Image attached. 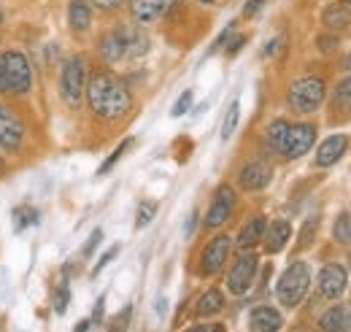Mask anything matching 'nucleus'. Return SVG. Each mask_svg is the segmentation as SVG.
Masks as SVG:
<instances>
[{"mask_svg": "<svg viewBox=\"0 0 351 332\" xmlns=\"http://www.w3.org/2000/svg\"><path fill=\"white\" fill-rule=\"evenodd\" d=\"M332 238H335L338 244L349 246L351 244V213H341V216L335 219V224H332Z\"/></svg>", "mask_w": 351, "mask_h": 332, "instance_id": "a878e982", "label": "nucleus"}, {"mask_svg": "<svg viewBox=\"0 0 351 332\" xmlns=\"http://www.w3.org/2000/svg\"><path fill=\"white\" fill-rule=\"evenodd\" d=\"M0 65H3V79H5V89L14 92V95H27L30 86H33V68H30V60L16 51V49H8L0 54Z\"/></svg>", "mask_w": 351, "mask_h": 332, "instance_id": "39448f33", "label": "nucleus"}, {"mask_svg": "<svg viewBox=\"0 0 351 332\" xmlns=\"http://www.w3.org/2000/svg\"><path fill=\"white\" fill-rule=\"evenodd\" d=\"M68 25L73 33H84L92 25V3L89 0H71L68 5Z\"/></svg>", "mask_w": 351, "mask_h": 332, "instance_id": "412c9836", "label": "nucleus"}, {"mask_svg": "<svg viewBox=\"0 0 351 332\" xmlns=\"http://www.w3.org/2000/svg\"><path fill=\"white\" fill-rule=\"evenodd\" d=\"M178 0H130V14L138 25H154L171 14Z\"/></svg>", "mask_w": 351, "mask_h": 332, "instance_id": "ddd939ff", "label": "nucleus"}, {"mask_svg": "<svg viewBox=\"0 0 351 332\" xmlns=\"http://www.w3.org/2000/svg\"><path fill=\"white\" fill-rule=\"evenodd\" d=\"M87 103L100 119H122L132 108V95L128 84L114 73H95L87 82Z\"/></svg>", "mask_w": 351, "mask_h": 332, "instance_id": "f257e3e1", "label": "nucleus"}, {"mask_svg": "<svg viewBox=\"0 0 351 332\" xmlns=\"http://www.w3.org/2000/svg\"><path fill=\"white\" fill-rule=\"evenodd\" d=\"M97 49L106 62H122V60L143 57L152 49V43H149V36L141 30V25H119V27L103 33Z\"/></svg>", "mask_w": 351, "mask_h": 332, "instance_id": "f03ea898", "label": "nucleus"}, {"mask_svg": "<svg viewBox=\"0 0 351 332\" xmlns=\"http://www.w3.org/2000/svg\"><path fill=\"white\" fill-rule=\"evenodd\" d=\"M132 143H135L132 138H128V141H122V143H119V146L114 149V154H111V157H108V160H106V163L100 165V170H97V176H106V173H108L111 167H114V165H117V163H119V160H122V157H125V152L130 149Z\"/></svg>", "mask_w": 351, "mask_h": 332, "instance_id": "c85d7f7f", "label": "nucleus"}, {"mask_svg": "<svg viewBox=\"0 0 351 332\" xmlns=\"http://www.w3.org/2000/svg\"><path fill=\"white\" fill-rule=\"evenodd\" d=\"M249 327L252 332H281L284 327V319L276 308L270 305H257L252 313H249Z\"/></svg>", "mask_w": 351, "mask_h": 332, "instance_id": "f3484780", "label": "nucleus"}, {"mask_svg": "<svg viewBox=\"0 0 351 332\" xmlns=\"http://www.w3.org/2000/svg\"><path fill=\"white\" fill-rule=\"evenodd\" d=\"M103 308H106V297H100V300H97V305H95V316H92V322H95V324H100V322H103Z\"/></svg>", "mask_w": 351, "mask_h": 332, "instance_id": "58836bf2", "label": "nucleus"}, {"mask_svg": "<svg viewBox=\"0 0 351 332\" xmlns=\"http://www.w3.org/2000/svg\"><path fill=\"white\" fill-rule=\"evenodd\" d=\"M287 132H289V122L287 119H276L270 122L267 130H265V141L273 152H281L284 149V141H287Z\"/></svg>", "mask_w": 351, "mask_h": 332, "instance_id": "b1692460", "label": "nucleus"}, {"mask_svg": "<svg viewBox=\"0 0 351 332\" xmlns=\"http://www.w3.org/2000/svg\"><path fill=\"white\" fill-rule=\"evenodd\" d=\"M338 3H343V5H349V3H351V0H338Z\"/></svg>", "mask_w": 351, "mask_h": 332, "instance_id": "de8ad7c7", "label": "nucleus"}, {"mask_svg": "<svg viewBox=\"0 0 351 332\" xmlns=\"http://www.w3.org/2000/svg\"><path fill=\"white\" fill-rule=\"evenodd\" d=\"M243 43H246V36H238V38H232V43H230V49H227V54H230V57H232V54H238Z\"/></svg>", "mask_w": 351, "mask_h": 332, "instance_id": "ea45409f", "label": "nucleus"}, {"mask_svg": "<svg viewBox=\"0 0 351 332\" xmlns=\"http://www.w3.org/2000/svg\"><path fill=\"white\" fill-rule=\"evenodd\" d=\"M38 222V211L33 206H19L14 208V227L22 233L25 227H30V224H36Z\"/></svg>", "mask_w": 351, "mask_h": 332, "instance_id": "bb28decb", "label": "nucleus"}, {"mask_svg": "<svg viewBox=\"0 0 351 332\" xmlns=\"http://www.w3.org/2000/svg\"><path fill=\"white\" fill-rule=\"evenodd\" d=\"M130 313H132V308L128 305V308H122V313L114 319V327H111V332H122L125 327H128V322H130Z\"/></svg>", "mask_w": 351, "mask_h": 332, "instance_id": "72a5a7b5", "label": "nucleus"}, {"mask_svg": "<svg viewBox=\"0 0 351 332\" xmlns=\"http://www.w3.org/2000/svg\"><path fill=\"white\" fill-rule=\"evenodd\" d=\"M332 119L335 122L351 119V76L341 79L332 89Z\"/></svg>", "mask_w": 351, "mask_h": 332, "instance_id": "a211bd4d", "label": "nucleus"}, {"mask_svg": "<svg viewBox=\"0 0 351 332\" xmlns=\"http://www.w3.org/2000/svg\"><path fill=\"white\" fill-rule=\"evenodd\" d=\"M343 68H346V71H351V54L346 57V65H343Z\"/></svg>", "mask_w": 351, "mask_h": 332, "instance_id": "49530a36", "label": "nucleus"}, {"mask_svg": "<svg viewBox=\"0 0 351 332\" xmlns=\"http://www.w3.org/2000/svg\"><path fill=\"white\" fill-rule=\"evenodd\" d=\"M89 324H92V322H87V319H84V322H79V327H76L73 332H87V330H89Z\"/></svg>", "mask_w": 351, "mask_h": 332, "instance_id": "79ce46f5", "label": "nucleus"}, {"mask_svg": "<svg viewBox=\"0 0 351 332\" xmlns=\"http://www.w3.org/2000/svg\"><path fill=\"white\" fill-rule=\"evenodd\" d=\"M308 287H311V268L306 262H292L276 284V297L284 308H298L308 294Z\"/></svg>", "mask_w": 351, "mask_h": 332, "instance_id": "7ed1b4c3", "label": "nucleus"}, {"mask_svg": "<svg viewBox=\"0 0 351 332\" xmlns=\"http://www.w3.org/2000/svg\"><path fill=\"white\" fill-rule=\"evenodd\" d=\"M316 224H319V216H311L306 222V227H303V233H300V249H308L311 244H313V235H316Z\"/></svg>", "mask_w": 351, "mask_h": 332, "instance_id": "7c9ffc66", "label": "nucleus"}, {"mask_svg": "<svg viewBox=\"0 0 351 332\" xmlns=\"http://www.w3.org/2000/svg\"><path fill=\"white\" fill-rule=\"evenodd\" d=\"M316 287H319V294H322L324 300H338V297H343V292L349 287V273H346V268L338 265V262H327V265L319 270Z\"/></svg>", "mask_w": 351, "mask_h": 332, "instance_id": "1a4fd4ad", "label": "nucleus"}, {"mask_svg": "<svg viewBox=\"0 0 351 332\" xmlns=\"http://www.w3.org/2000/svg\"><path fill=\"white\" fill-rule=\"evenodd\" d=\"M322 22L330 27V30H343L346 25L351 22L349 8L343 3H335V5H327L324 14H322Z\"/></svg>", "mask_w": 351, "mask_h": 332, "instance_id": "4be33fe9", "label": "nucleus"}, {"mask_svg": "<svg viewBox=\"0 0 351 332\" xmlns=\"http://www.w3.org/2000/svg\"><path fill=\"white\" fill-rule=\"evenodd\" d=\"M263 5H265V0H249V3L243 5V16H246V19H252Z\"/></svg>", "mask_w": 351, "mask_h": 332, "instance_id": "f704fd0d", "label": "nucleus"}, {"mask_svg": "<svg viewBox=\"0 0 351 332\" xmlns=\"http://www.w3.org/2000/svg\"><path fill=\"white\" fill-rule=\"evenodd\" d=\"M154 213H157V203H152V200H143V203L138 206V216H135V227H138V230L149 227V224H152V219H154Z\"/></svg>", "mask_w": 351, "mask_h": 332, "instance_id": "cd10ccee", "label": "nucleus"}, {"mask_svg": "<svg viewBox=\"0 0 351 332\" xmlns=\"http://www.w3.org/2000/svg\"><path fill=\"white\" fill-rule=\"evenodd\" d=\"M276 49H278V41H267V46H265V57H267V54H273V51H276Z\"/></svg>", "mask_w": 351, "mask_h": 332, "instance_id": "a19ab883", "label": "nucleus"}, {"mask_svg": "<svg viewBox=\"0 0 351 332\" xmlns=\"http://www.w3.org/2000/svg\"><path fill=\"white\" fill-rule=\"evenodd\" d=\"M343 332H351V327H346V330H343Z\"/></svg>", "mask_w": 351, "mask_h": 332, "instance_id": "603ef678", "label": "nucleus"}, {"mask_svg": "<svg viewBox=\"0 0 351 332\" xmlns=\"http://www.w3.org/2000/svg\"><path fill=\"white\" fill-rule=\"evenodd\" d=\"M100 241H103V233H100V230H95V233L89 235V244L84 246V257H92V251H95V246H97Z\"/></svg>", "mask_w": 351, "mask_h": 332, "instance_id": "e433bc0d", "label": "nucleus"}, {"mask_svg": "<svg viewBox=\"0 0 351 332\" xmlns=\"http://www.w3.org/2000/svg\"><path fill=\"white\" fill-rule=\"evenodd\" d=\"M68 300H71L68 281H62L60 289H57V297H54V311H57V313H65V311H68Z\"/></svg>", "mask_w": 351, "mask_h": 332, "instance_id": "2f4dec72", "label": "nucleus"}, {"mask_svg": "<svg viewBox=\"0 0 351 332\" xmlns=\"http://www.w3.org/2000/svg\"><path fill=\"white\" fill-rule=\"evenodd\" d=\"M235 206H238V195H235V189L227 187V184H221L219 189H217V195H214V200H211V206H208L206 227H208V230H217V227H221V224H227V219L232 216Z\"/></svg>", "mask_w": 351, "mask_h": 332, "instance_id": "f8f14e48", "label": "nucleus"}, {"mask_svg": "<svg viewBox=\"0 0 351 332\" xmlns=\"http://www.w3.org/2000/svg\"><path fill=\"white\" fill-rule=\"evenodd\" d=\"M0 92H8L5 89V79H3V65H0Z\"/></svg>", "mask_w": 351, "mask_h": 332, "instance_id": "37998d69", "label": "nucleus"}, {"mask_svg": "<svg viewBox=\"0 0 351 332\" xmlns=\"http://www.w3.org/2000/svg\"><path fill=\"white\" fill-rule=\"evenodd\" d=\"M197 3H214V0H197Z\"/></svg>", "mask_w": 351, "mask_h": 332, "instance_id": "09e8293b", "label": "nucleus"}, {"mask_svg": "<svg viewBox=\"0 0 351 332\" xmlns=\"http://www.w3.org/2000/svg\"><path fill=\"white\" fill-rule=\"evenodd\" d=\"M238 119H241V103L232 100L230 108H227V114H224V122H221V141H230L232 138V132L238 127Z\"/></svg>", "mask_w": 351, "mask_h": 332, "instance_id": "393cba45", "label": "nucleus"}, {"mask_svg": "<svg viewBox=\"0 0 351 332\" xmlns=\"http://www.w3.org/2000/svg\"><path fill=\"white\" fill-rule=\"evenodd\" d=\"M186 332H208V327H206V324H197V327H192V330H186Z\"/></svg>", "mask_w": 351, "mask_h": 332, "instance_id": "c03bdc74", "label": "nucleus"}, {"mask_svg": "<svg viewBox=\"0 0 351 332\" xmlns=\"http://www.w3.org/2000/svg\"><path fill=\"white\" fill-rule=\"evenodd\" d=\"M0 25H3V8H0Z\"/></svg>", "mask_w": 351, "mask_h": 332, "instance_id": "8fccbe9b", "label": "nucleus"}, {"mask_svg": "<svg viewBox=\"0 0 351 332\" xmlns=\"http://www.w3.org/2000/svg\"><path fill=\"white\" fill-rule=\"evenodd\" d=\"M84 92H87V62L84 57H68L60 76V95L71 108H79Z\"/></svg>", "mask_w": 351, "mask_h": 332, "instance_id": "423d86ee", "label": "nucleus"}, {"mask_svg": "<svg viewBox=\"0 0 351 332\" xmlns=\"http://www.w3.org/2000/svg\"><path fill=\"white\" fill-rule=\"evenodd\" d=\"M192 97H195V95H192V89L181 92V95H178V100H176V106L171 108V117H184V114L192 108Z\"/></svg>", "mask_w": 351, "mask_h": 332, "instance_id": "c756f323", "label": "nucleus"}, {"mask_svg": "<svg viewBox=\"0 0 351 332\" xmlns=\"http://www.w3.org/2000/svg\"><path fill=\"white\" fill-rule=\"evenodd\" d=\"M230 251H232V238L230 235H217L206 244V249L200 251V273L203 276H214L224 268V262L230 259Z\"/></svg>", "mask_w": 351, "mask_h": 332, "instance_id": "6e6552de", "label": "nucleus"}, {"mask_svg": "<svg viewBox=\"0 0 351 332\" xmlns=\"http://www.w3.org/2000/svg\"><path fill=\"white\" fill-rule=\"evenodd\" d=\"M195 227H197V211H192V213H189V219H186V227H184V235L189 238V235L195 233Z\"/></svg>", "mask_w": 351, "mask_h": 332, "instance_id": "4c0bfd02", "label": "nucleus"}, {"mask_svg": "<svg viewBox=\"0 0 351 332\" xmlns=\"http://www.w3.org/2000/svg\"><path fill=\"white\" fill-rule=\"evenodd\" d=\"M119 249H122V246H119V244H114V246H111V249L106 251V254H103V257H100V259H97V265H95V268H92V276H97V273H100V270H103V268H106V265H108V262H111V259H114V257H117V254H119Z\"/></svg>", "mask_w": 351, "mask_h": 332, "instance_id": "473e14b6", "label": "nucleus"}, {"mask_svg": "<svg viewBox=\"0 0 351 332\" xmlns=\"http://www.w3.org/2000/svg\"><path fill=\"white\" fill-rule=\"evenodd\" d=\"M324 95H327L324 79H319V76H303V79H298V82L289 86L287 106L295 114H313V111L322 108Z\"/></svg>", "mask_w": 351, "mask_h": 332, "instance_id": "20e7f679", "label": "nucleus"}, {"mask_svg": "<svg viewBox=\"0 0 351 332\" xmlns=\"http://www.w3.org/2000/svg\"><path fill=\"white\" fill-rule=\"evenodd\" d=\"M257 270H260V257L246 251L235 259L232 270L227 273V289L232 294H246V292L254 287V278H257Z\"/></svg>", "mask_w": 351, "mask_h": 332, "instance_id": "0eeeda50", "label": "nucleus"}, {"mask_svg": "<svg viewBox=\"0 0 351 332\" xmlns=\"http://www.w3.org/2000/svg\"><path fill=\"white\" fill-rule=\"evenodd\" d=\"M92 5H97V8H103V11H114V8H119L125 0H89Z\"/></svg>", "mask_w": 351, "mask_h": 332, "instance_id": "c9c22d12", "label": "nucleus"}, {"mask_svg": "<svg viewBox=\"0 0 351 332\" xmlns=\"http://www.w3.org/2000/svg\"><path fill=\"white\" fill-rule=\"evenodd\" d=\"M346 327H351L349 305H335V308L324 311L322 319H319V330L322 332H343Z\"/></svg>", "mask_w": 351, "mask_h": 332, "instance_id": "6ab92c4d", "label": "nucleus"}, {"mask_svg": "<svg viewBox=\"0 0 351 332\" xmlns=\"http://www.w3.org/2000/svg\"><path fill=\"white\" fill-rule=\"evenodd\" d=\"M208 332H224V327H221V324H211V327H208Z\"/></svg>", "mask_w": 351, "mask_h": 332, "instance_id": "a18cd8bd", "label": "nucleus"}, {"mask_svg": "<svg viewBox=\"0 0 351 332\" xmlns=\"http://www.w3.org/2000/svg\"><path fill=\"white\" fill-rule=\"evenodd\" d=\"M289 238H292V224H289L287 219H276V222H270V224L265 227V235H263L265 251H267V254H278V251H284L287 249V244H289Z\"/></svg>", "mask_w": 351, "mask_h": 332, "instance_id": "2eb2a0df", "label": "nucleus"}, {"mask_svg": "<svg viewBox=\"0 0 351 332\" xmlns=\"http://www.w3.org/2000/svg\"><path fill=\"white\" fill-rule=\"evenodd\" d=\"M316 143V127L303 122V125H289V132H287V141H284V149L281 154L287 160H300L303 154H308Z\"/></svg>", "mask_w": 351, "mask_h": 332, "instance_id": "9b49d317", "label": "nucleus"}, {"mask_svg": "<svg viewBox=\"0 0 351 332\" xmlns=\"http://www.w3.org/2000/svg\"><path fill=\"white\" fill-rule=\"evenodd\" d=\"M270 178H273V167L267 165L265 160H252V163H246V165L241 167V173H238V184L246 192H260V189H265L270 184Z\"/></svg>", "mask_w": 351, "mask_h": 332, "instance_id": "4468645a", "label": "nucleus"}, {"mask_svg": "<svg viewBox=\"0 0 351 332\" xmlns=\"http://www.w3.org/2000/svg\"><path fill=\"white\" fill-rule=\"evenodd\" d=\"M224 308V294L219 289H208L197 300V316H217Z\"/></svg>", "mask_w": 351, "mask_h": 332, "instance_id": "5701e85b", "label": "nucleus"}, {"mask_svg": "<svg viewBox=\"0 0 351 332\" xmlns=\"http://www.w3.org/2000/svg\"><path fill=\"white\" fill-rule=\"evenodd\" d=\"M265 227H267V219H265L263 213H257V216H252L246 224H243V230H241V235H238V249H252V246H257L260 241H263L265 235Z\"/></svg>", "mask_w": 351, "mask_h": 332, "instance_id": "aec40b11", "label": "nucleus"}, {"mask_svg": "<svg viewBox=\"0 0 351 332\" xmlns=\"http://www.w3.org/2000/svg\"><path fill=\"white\" fill-rule=\"evenodd\" d=\"M349 149V138L346 135H330L327 141H322V146L316 149V165L319 167H330L335 165Z\"/></svg>", "mask_w": 351, "mask_h": 332, "instance_id": "dca6fc26", "label": "nucleus"}, {"mask_svg": "<svg viewBox=\"0 0 351 332\" xmlns=\"http://www.w3.org/2000/svg\"><path fill=\"white\" fill-rule=\"evenodd\" d=\"M0 170H3V157H0Z\"/></svg>", "mask_w": 351, "mask_h": 332, "instance_id": "3c124183", "label": "nucleus"}, {"mask_svg": "<svg viewBox=\"0 0 351 332\" xmlns=\"http://www.w3.org/2000/svg\"><path fill=\"white\" fill-rule=\"evenodd\" d=\"M25 141V122L22 117L11 108L0 103V149L5 152H16Z\"/></svg>", "mask_w": 351, "mask_h": 332, "instance_id": "9d476101", "label": "nucleus"}]
</instances>
